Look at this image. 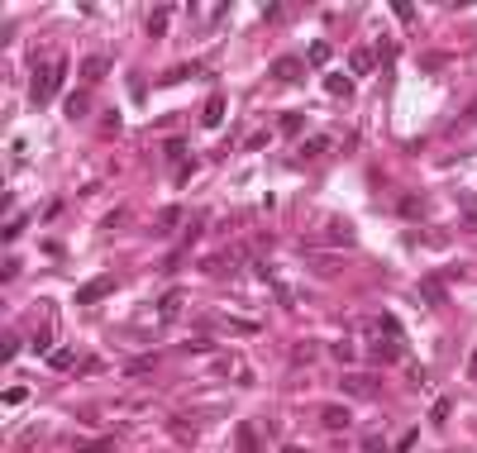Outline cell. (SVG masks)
<instances>
[{"label":"cell","mask_w":477,"mask_h":453,"mask_svg":"<svg viewBox=\"0 0 477 453\" xmlns=\"http://www.w3.org/2000/svg\"><path fill=\"white\" fill-rule=\"evenodd\" d=\"M62 77H67V62H62V57L48 62V67H38L34 81H29V101H34V106H48L57 96V86H62Z\"/></svg>","instance_id":"1"},{"label":"cell","mask_w":477,"mask_h":453,"mask_svg":"<svg viewBox=\"0 0 477 453\" xmlns=\"http://www.w3.org/2000/svg\"><path fill=\"white\" fill-rule=\"evenodd\" d=\"M339 387H344V396H353V401H372L377 391H382V382H377V377H368V373L339 377Z\"/></svg>","instance_id":"2"},{"label":"cell","mask_w":477,"mask_h":453,"mask_svg":"<svg viewBox=\"0 0 477 453\" xmlns=\"http://www.w3.org/2000/svg\"><path fill=\"white\" fill-rule=\"evenodd\" d=\"M110 292H115V277H91V282L77 287V305H96V301H106Z\"/></svg>","instance_id":"3"},{"label":"cell","mask_w":477,"mask_h":453,"mask_svg":"<svg viewBox=\"0 0 477 453\" xmlns=\"http://www.w3.org/2000/svg\"><path fill=\"white\" fill-rule=\"evenodd\" d=\"M320 425L325 429H348L353 425V410H348V405H325V410H320Z\"/></svg>","instance_id":"4"},{"label":"cell","mask_w":477,"mask_h":453,"mask_svg":"<svg viewBox=\"0 0 477 453\" xmlns=\"http://www.w3.org/2000/svg\"><path fill=\"white\" fill-rule=\"evenodd\" d=\"M320 239H325V243H353V229H348V220H329Z\"/></svg>","instance_id":"5"},{"label":"cell","mask_w":477,"mask_h":453,"mask_svg":"<svg viewBox=\"0 0 477 453\" xmlns=\"http://www.w3.org/2000/svg\"><path fill=\"white\" fill-rule=\"evenodd\" d=\"M220 120H225V96H211V101H206V110H201V124H206V129H215Z\"/></svg>","instance_id":"6"},{"label":"cell","mask_w":477,"mask_h":453,"mask_svg":"<svg viewBox=\"0 0 477 453\" xmlns=\"http://www.w3.org/2000/svg\"><path fill=\"white\" fill-rule=\"evenodd\" d=\"M167 20H172V10H167V5H158V10H153V15H148V38H162V34H167Z\"/></svg>","instance_id":"7"},{"label":"cell","mask_w":477,"mask_h":453,"mask_svg":"<svg viewBox=\"0 0 477 453\" xmlns=\"http://www.w3.org/2000/svg\"><path fill=\"white\" fill-rule=\"evenodd\" d=\"M206 267H211L215 277H225V272H234V267H239V248H229V253H215V258H211Z\"/></svg>","instance_id":"8"},{"label":"cell","mask_w":477,"mask_h":453,"mask_svg":"<svg viewBox=\"0 0 477 453\" xmlns=\"http://www.w3.org/2000/svg\"><path fill=\"white\" fill-rule=\"evenodd\" d=\"M272 77L277 81H296L301 77V62H296V57H277V62H272Z\"/></svg>","instance_id":"9"},{"label":"cell","mask_w":477,"mask_h":453,"mask_svg":"<svg viewBox=\"0 0 477 453\" xmlns=\"http://www.w3.org/2000/svg\"><path fill=\"white\" fill-rule=\"evenodd\" d=\"M182 301H186L182 292H167V296H162V305H158V320H177V310H182Z\"/></svg>","instance_id":"10"},{"label":"cell","mask_w":477,"mask_h":453,"mask_svg":"<svg viewBox=\"0 0 477 453\" xmlns=\"http://www.w3.org/2000/svg\"><path fill=\"white\" fill-rule=\"evenodd\" d=\"M325 91H329V96H344V101H348V96H353V81L339 77V72H329V77H325Z\"/></svg>","instance_id":"11"},{"label":"cell","mask_w":477,"mask_h":453,"mask_svg":"<svg viewBox=\"0 0 477 453\" xmlns=\"http://www.w3.org/2000/svg\"><path fill=\"white\" fill-rule=\"evenodd\" d=\"M106 72H110L106 57H86V62H81V77H86V81H101Z\"/></svg>","instance_id":"12"},{"label":"cell","mask_w":477,"mask_h":453,"mask_svg":"<svg viewBox=\"0 0 477 453\" xmlns=\"http://www.w3.org/2000/svg\"><path fill=\"white\" fill-rule=\"evenodd\" d=\"M239 453H258V429L239 425Z\"/></svg>","instance_id":"13"},{"label":"cell","mask_w":477,"mask_h":453,"mask_svg":"<svg viewBox=\"0 0 477 453\" xmlns=\"http://www.w3.org/2000/svg\"><path fill=\"white\" fill-rule=\"evenodd\" d=\"M372 62H377V57H372L368 48H358V53L348 57V67H353V72H358V77H368V72H372Z\"/></svg>","instance_id":"14"},{"label":"cell","mask_w":477,"mask_h":453,"mask_svg":"<svg viewBox=\"0 0 477 453\" xmlns=\"http://www.w3.org/2000/svg\"><path fill=\"white\" fill-rule=\"evenodd\" d=\"M177 220H182V210H177V206H167V210L158 215V224H153V229H158V234H172V229H177Z\"/></svg>","instance_id":"15"},{"label":"cell","mask_w":477,"mask_h":453,"mask_svg":"<svg viewBox=\"0 0 477 453\" xmlns=\"http://www.w3.org/2000/svg\"><path fill=\"white\" fill-rule=\"evenodd\" d=\"M86 115V91H72L67 96V120H81Z\"/></svg>","instance_id":"16"},{"label":"cell","mask_w":477,"mask_h":453,"mask_svg":"<svg viewBox=\"0 0 477 453\" xmlns=\"http://www.w3.org/2000/svg\"><path fill=\"white\" fill-rule=\"evenodd\" d=\"M48 363H53V368H77V353H72V348H53Z\"/></svg>","instance_id":"17"},{"label":"cell","mask_w":477,"mask_h":453,"mask_svg":"<svg viewBox=\"0 0 477 453\" xmlns=\"http://www.w3.org/2000/svg\"><path fill=\"white\" fill-rule=\"evenodd\" d=\"M162 158H167V162H182L186 158V143H182V138H167V143H162Z\"/></svg>","instance_id":"18"},{"label":"cell","mask_w":477,"mask_h":453,"mask_svg":"<svg viewBox=\"0 0 477 453\" xmlns=\"http://www.w3.org/2000/svg\"><path fill=\"white\" fill-rule=\"evenodd\" d=\"M329 148V138H311V143H301V158H320Z\"/></svg>","instance_id":"19"},{"label":"cell","mask_w":477,"mask_h":453,"mask_svg":"<svg viewBox=\"0 0 477 453\" xmlns=\"http://www.w3.org/2000/svg\"><path fill=\"white\" fill-rule=\"evenodd\" d=\"M77 453H115V439H91V444H81Z\"/></svg>","instance_id":"20"},{"label":"cell","mask_w":477,"mask_h":453,"mask_svg":"<svg viewBox=\"0 0 477 453\" xmlns=\"http://www.w3.org/2000/svg\"><path fill=\"white\" fill-rule=\"evenodd\" d=\"M458 206H463V215H468V229H477V196H463Z\"/></svg>","instance_id":"21"},{"label":"cell","mask_w":477,"mask_h":453,"mask_svg":"<svg viewBox=\"0 0 477 453\" xmlns=\"http://www.w3.org/2000/svg\"><path fill=\"white\" fill-rule=\"evenodd\" d=\"M311 62L325 67V62H329V43H311Z\"/></svg>","instance_id":"22"},{"label":"cell","mask_w":477,"mask_h":453,"mask_svg":"<svg viewBox=\"0 0 477 453\" xmlns=\"http://www.w3.org/2000/svg\"><path fill=\"white\" fill-rule=\"evenodd\" d=\"M363 453H387V439H382V434H368V439H363Z\"/></svg>","instance_id":"23"},{"label":"cell","mask_w":477,"mask_h":453,"mask_svg":"<svg viewBox=\"0 0 477 453\" xmlns=\"http://www.w3.org/2000/svg\"><path fill=\"white\" fill-rule=\"evenodd\" d=\"M420 292H425V296H429V301H434V305H439V301H444V287H439V282H434V277H429V282H425Z\"/></svg>","instance_id":"24"},{"label":"cell","mask_w":477,"mask_h":453,"mask_svg":"<svg viewBox=\"0 0 477 453\" xmlns=\"http://www.w3.org/2000/svg\"><path fill=\"white\" fill-rule=\"evenodd\" d=\"M429 420H434V425H444V420H449V401H434V415H429Z\"/></svg>","instance_id":"25"},{"label":"cell","mask_w":477,"mask_h":453,"mask_svg":"<svg viewBox=\"0 0 477 453\" xmlns=\"http://www.w3.org/2000/svg\"><path fill=\"white\" fill-rule=\"evenodd\" d=\"M468 377H477V348H473V358H468Z\"/></svg>","instance_id":"26"}]
</instances>
